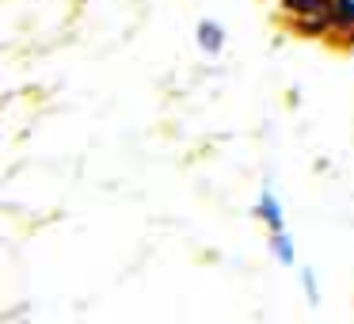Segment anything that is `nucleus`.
<instances>
[{
    "mask_svg": "<svg viewBox=\"0 0 354 324\" xmlns=\"http://www.w3.org/2000/svg\"><path fill=\"white\" fill-rule=\"evenodd\" d=\"M301 286H305V298L313 305H320V286H316V271L313 267H301Z\"/></svg>",
    "mask_w": 354,
    "mask_h": 324,
    "instance_id": "obj_4",
    "label": "nucleus"
},
{
    "mask_svg": "<svg viewBox=\"0 0 354 324\" xmlns=\"http://www.w3.org/2000/svg\"><path fill=\"white\" fill-rule=\"evenodd\" d=\"M194 39H198L202 54H221V46H225V31H221V24H214V19H202L198 31H194Z\"/></svg>",
    "mask_w": 354,
    "mask_h": 324,
    "instance_id": "obj_2",
    "label": "nucleus"
},
{
    "mask_svg": "<svg viewBox=\"0 0 354 324\" xmlns=\"http://www.w3.org/2000/svg\"><path fill=\"white\" fill-rule=\"evenodd\" d=\"M270 252H274V260L286 263V267H293V260H297V252H293V237L286 229L270 233Z\"/></svg>",
    "mask_w": 354,
    "mask_h": 324,
    "instance_id": "obj_3",
    "label": "nucleus"
},
{
    "mask_svg": "<svg viewBox=\"0 0 354 324\" xmlns=\"http://www.w3.org/2000/svg\"><path fill=\"white\" fill-rule=\"evenodd\" d=\"M255 214H259V222H267V229H270V233L286 229L282 202H278V195L270 191V187H263V195H259V206H255Z\"/></svg>",
    "mask_w": 354,
    "mask_h": 324,
    "instance_id": "obj_1",
    "label": "nucleus"
}]
</instances>
